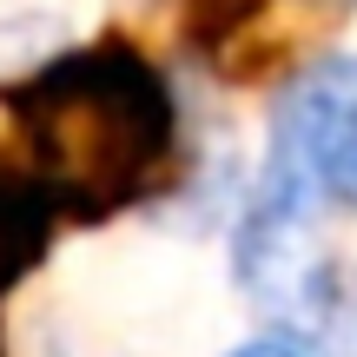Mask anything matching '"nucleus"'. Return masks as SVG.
<instances>
[{"instance_id": "f257e3e1", "label": "nucleus", "mask_w": 357, "mask_h": 357, "mask_svg": "<svg viewBox=\"0 0 357 357\" xmlns=\"http://www.w3.org/2000/svg\"><path fill=\"white\" fill-rule=\"evenodd\" d=\"M26 159L60 218H113L166 178L178 146L172 86L139 47L93 40L53 53L0 93Z\"/></svg>"}, {"instance_id": "39448f33", "label": "nucleus", "mask_w": 357, "mask_h": 357, "mask_svg": "<svg viewBox=\"0 0 357 357\" xmlns=\"http://www.w3.org/2000/svg\"><path fill=\"white\" fill-rule=\"evenodd\" d=\"M0 357H7V344H0Z\"/></svg>"}, {"instance_id": "7ed1b4c3", "label": "nucleus", "mask_w": 357, "mask_h": 357, "mask_svg": "<svg viewBox=\"0 0 357 357\" xmlns=\"http://www.w3.org/2000/svg\"><path fill=\"white\" fill-rule=\"evenodd\" d=\"M53 225H60L53 192L26 166H7V159H0V291H7L26 265H40V252L53 245Z\"/></svg>"}, {"instance_id": "20e7f679", "label": "nucleus", "mask_w": 357, "mask_h": 357, "mask_svg": "<svg viewBox=\"0 0 357 357\" xmlns=\"http://www.w3.org/2000/svg\"><path fill=\"white\" fill-rule=\"evenodd\" d=\"M225 357H318V351H311L298 331H265V337H245V344L225 351Z\"/></svg>"}, {"instance_id": "f03ea898", "label": "nucleus", "mask_w": 357, "mask_h": 357, "mask_svg": "<svg viewBox=\"0 0 357 357\" xmlns=\"http://www.w3.org/2000/svg\"><path fill=\"white\" fill-rule=\"evenodd\" d=\"M265 166H284L324 205L357 212V60H324L284 86Z\"/></svg>"}]
</instances>
